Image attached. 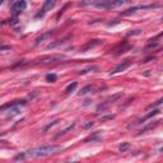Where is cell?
I'll return each instance as SVG.
<instances>
[{"label":"cell","instance_id":"cell-1","mask_svg":"<svg viewBox=\"0 0 163 163\" xmlns=\"http://www.w3.org/2000/svg\"><path fill=\"white\" fill-rule=\"evenodd\" d=\"M61 150V147L59 145H42V147H38L35 148L32 150H28L26 152V157H46V156H50V154H54V153Z\"/></svg>","mask_w":163,"mask_h":163},{"label":"cell","instance_id":"cell-2","mask_svg":"<svg viewBox=\"0 0 163 163\" xmlns=\"http://www.w3.org/2000/svg\"><path fill=\"white\" fill-rule=\"evenodd\" d=\"M130 0H104V1L102 3H99L97 4V7L98 9H115V8H119V7H121L124 5V4H126L129 3Z\"/></svg>","mask_w":163,"mask_h":163},{"label":"cell","instance_id":"cell-3","mask_svg":"<svg viewBox=\"0 0 163 163\" xmlns=\"http://www.w3.org/2000/svg\"><path fill=\"white\" fill-rule=\"evenodd\" d=\"M159 5H157V4H149V5H136V7H131V8H129L126 9L125 12H122L121 13V16L122 17H126V16H130V14L133 13H135L138 10H147V9H153V8H158Z\"/></svg>","mask_w":163,"mask_h":163},{"label":"cell","instance_id":"cell-4","mask_svg":"<svg viewBox=\"0 0 163 163\" xmlns=\"http://www.w3.org/2000/svg\"><path fill=\"white\" fill-rule=\"evenodd\" d=\"M122 96H124V93H122V92L115 93L113 96H111V97H108L106 101H104V102H102V103L99 104V106L97 107V111H101V110H102V111H104V110H107L110 104H111V103H113L115 101H117L119 98H121Z\"/></svg>","mask_w":163,"mask_h":163},{"label":"cell","instance_id":"cell-5","mask_svg":"<svg viewBox=\"0 0 163 163\" xmlns=\"http://www.w3.org/2000/svg\"><path fill=\"white\" fill-rule=\"evenodd\" d=\"M27 3L26 0H16L12 5V14L14 17H18V14H21L26 9Z\"/></svg>","mask_w":163,"mask_h":163},{"label":"cell","instance_id":"cell-6","mask_svg":"<svg viewBox=\"0 0 163 163\" xmlns=\"http://www.w3.org/2000/svg\"><path fill=\"white\" fill-rule=\"evenodd\" d=\"M56 1H57V0H46L45 5L42 7V9L40 10V13H37V14H36V18H42V17H44L45 14H46L47 12H49V10H51V9H54Z\"/></svg>","mask_w":163,"mask_h":163},{"label":"cell","instance_id":"cell-7","mask_svg":"<svg viewBox=\"0 0 163 163\" xmlns=\"http://www.w3.org/2000/svg\"><path fill=\"white\" fill-rule=\"evenodd\" d=\"M130 65H131V60H125V61H122L121 64L117 65L116 68L113 69V71H111V75L117 74V73H121V71H125Z\"/></svg>","mask_w":163,"mask_h":163},{"label":"cell","instance_id":"cell-8","mask_svg":"<svg viewBox=\"0 0 163 163\" xmlns=\"http://www.w3.org/2000/svg\"><path fill=\"white\" fill-rule=\"evenodd\" d=\"M26 104H27V102H26L24 99H22V101H14V102H12V103H7V104H4V106H1V111H5V110L10 108V107H16V106L22 107V106H26Z\"/></svg>","mask_w":163,"mask_h":163},{"label":"cell","instance_id":"cell-9","mask_svg":"<svg viewBox=\"0 0 163 163\" xmlns=\"http://www.w3.org/2000/svg\"><path fill=\"white\" fill-rule=\"evenodd\" d=\"M52 35H54V31H49L46 33H42L41 36H38L35 40V45H40V44H42V42H45L46 40H49Z\"/></svg>","mask_w":163,"mask_h":163},{"label":"cell","instance_id":"cell-10","mask_svg":"<svg viewBox=\"0 0 163 163\" xmlns=\"http://www.w3.org/2000/svg\"><path fill=\"white\" fill-rule=\"evenodd\" d=\"M161 111H159V110H153V111L152 112H149V113H148L147 115V116L145 117H143V119H140V120H138V122H135V124H134V125H130V126H129V127H131V126H136V125H139V124H143V122H144V121H147V120L148 119H150V117H153V116H156V115H158V113H159Z\"/></svg>","mask_w":163,"mask_h":163},{"label":"cell","instance_id":"cell-11","mask_svg":"<svg viewBox=\"0 0 163 163\" xmlns=\"http://www.w3.org/2000/svg\"><path fill=\"white\" fill-rule=\"evenodd\" d=\"M159 122H161V121H153V122H150V124H148V125H145L140 131L138 133V135H143V134H145L148 130H152V129H154L156 126H158V124H159Z\"/></svg>","mask_w":163,"mask_h":163},{"label":"cell","instance_id":"cell-12","mask_svg":"<svg viewBox=\"0 0 163 163\" xmlns=\"http://www.w3.org/2000/svg\"><path fill=\"white\" fill-rule=\"evenodd\" d=\"M63 56L61 55H56V56H50V57H46V59L41 60V64H50V63H55L57 60H61Z\"/></svg>","mask_w":163,"mask_h":163},{"label":"cell","instance_id":"cell-13","mask_svg":"<svg viewBox=\"0 0 163 163\" xmlns=\"http://www.w3.org/2000/svg\"><path fill=\"white\" fill-rule=\"evenodd\" d=\"M98 45H101V41L99 40H92V41H89L87 45H85L83 49H82V51L83 52H85L87 50H89V49H92V47H94V46H98Z\"/></svg>","mask_w":163,"mask_h":163},{"label":"cell","instance_id":"cell-14","mask_svg":"<svg viewBox=\"0 0 163 163\" xmlns=\"http://www.w3.org/2000/svg\"><path fill=\"white\" fill-rule=\"evenodd\" d=\"M104 1V0H83L79 3V7H87V5H97V4Z\"/></svg>","mask_w":163,"mask_h":163},{"label":"cell","instance_id":"cell-15","mask_svg":"<svg viewBox=\"0 0 163 163\" xmlns=\"http://www.w3.org/2000/svg\"><path fill=\"white\" fill-rule=\"evenodd\" d=\"M19 108L21 107H18V106H16V107H10V108H8V111L5 110V111H3V112H7V115L8 116H16V115H18L19 113Z\"/></svg>","mask_w":163,"mask_h":163},{"label":"cell","instance_id":"cell-16","mask_svg":"<svg viewBox=\"0 0 163 163\" xmlns=\"http://www.w3.org/2000/svg\"><path fill=\"white\" fill-rule=\"evenodd\" d=\"M76 85H78V83H76V82H73V83H70L68 87H66L65 93H66V94H70L71 92H74L75 88H76Z\"/></svg>","mask_w":163,"mask_h":163},{"label":"cell","instance_id":"cell-17","mask_svg":"<svg viewBox=\"0 0 163 163\" xmlns=\"http://www.w3.org/2000/svg\"><path fill=\"white\" fill-rule=\"evenodd\" d=\"M129 148H130V143H127V142H125V143H122V144H120V147H119V150L120 152H126Z\"/></svg>","mask_w":163,"mask_h":163},{"label":"cell","instance_id":"cell-18","mask_svg":"<svg viewBox=\"0 0 163 163\" xmlns=\"http://www.w3.org/2000/svg\"><path fill=\"white\" fill-rule=\"evenodd\" d=\"M74 126H75V124H71V125H69V126L66 127V129H64V130H61V131L59 133V135H57V136H61V135H64V134H66L68 131L73 130V129H74Z\"/></svg>","mask_w":163,"mask_h":163},{"label":"cell","instance_id":"cell-19","mask_svg":"<svg viewBox=\"0 0 163 163\" xmlns=\"http://www.w3.org/2000/svg\"><path fill=\"white\" fill-rule=\"evenodd\" d=\"M90 90H92V85H87V87H84V88L78 93V96H84V94H87L88 92H90Z\"/></svg>","mask_w":163,"mask_h":163},{"label":"cell","instance_id":"cell-20","mask_svg":"<svg viewBox=\"0 0 163 163\" xmlns=\"http://www.w3.org/2000/svg\"><path fill=\"white\" fill-rule=\"evenodd\" d=\"M56 79H57L56 74H47L46 75V80L49 82V83H54V82H56Z\"/></svg>","mask_w":163,"mask_h":163},{"label":"cell","instance_id":"cell-21","mask_svg":"<svg viewBox=\"0 0 163 163\" xmlns=\"http://www.w3.org/2000/svg\"><path fill=\"white\" fill-rule=\"evenodd\" d=\"M90 70H98V66H90V68H88V69H84V70H80L79 71V75H83V74H87L88 71H90Z\"/></svg>","mask_w":163,"mask_h":163},{"label":"cell","instance_id":"cell-22","mask_svg":"<svg viewBox=\"0 0 163 163\" xmlns=\"http://www.w3.org/2000/svg\"><path fill=\"white\" fill-rule=\"evenodd\" d=\"M163 103V98H161V99H158L157 102H154V103H152V104H149L148 106V110H150V108H156L157 106H159V104H162Z\"/></svg>","mask_w":163,"mask_h":163},{"label":"cell","instance_id":"cell-23","mask_svg":"<svg viewBox=\"0 0 163 163\" xmlns=\"http://www.w3.org/2000/svg\"><path fill=\"white\" fill-rule=\"evenodd\" d=\"M57 122H59V120H55V121H52V122H50V124H49V125H47V126H45V127H44V130H42V131H44V133H46L47 130H49V129H51L52 126H55V125H56V124H57Z\"/></svg>","mask_w":163,"mask_h":163},{"label":"cell","instance_id":"cell-24","mask_svg":"<svg viewBox=\"0 0 163 163\" xmlns=\"http://www.w3.org/2000/svg\"><path fill=\"white\" fill-rule=\"evenodd\" d=\"M64 40H60V41H57V42H55V44H51V45H49V49H54V47H56V46H59V45H61V44H64Z\"/></svg>","mask_w":163,"mask_h":163},{"label":"cell","instance_id":"cell-25","mask_svg":"<svg viewBox=\"0 0 163 163\" xmlns=\"http://www.w3.org/2000/svg\"><path fill=\"white\" fill-rule=\"evenodd\" d=\"M113 119V115H110V116H104V117H101V121H107V120H112Z\"/></svg>","mask_w":163,"mask_h":163},{"label":"cell","instance_id":"cell-26","mask_svg":"<svg viewBox=\"0 0 163 163\" xmlns=\"http://www.w3.org/2000/svg\"><path fill=\"white\" fill-rule=\"evenodd\" d=\"M93 124H94V122H88V124H84L83 127H84V129H89V127H92V126H93Z\"/></svg>","mask_w":163,"mask_h":163},{"label":"cell","instance_id":"cell-27","mask_svg":"<svg viewBox=\"0 0 163 163\" xmlns=\"http://www.w3.org/2000/svg\"><path fill=\"white\" fill-rule=\"evenodd\" d=\"M10 49H12L10 46H3V47H1V49H0V50H1V51H4V50H10Z\"/></svg>","mask_w":163,"mask_h":163},{"label":"cell","instance_id":"cell-28","mask_svg":"<svg viewBox=\"0 0 163 163\" xmlns=\"http://www.w3.org/2000/svg\"><path fill=\"white\" fill-rule=\"evenodd\" d=\"M159 153H162V154H163V147H162L161 149H159Z\"/></svg>","mask_w":163,"mask_h":163}]
</instances>
